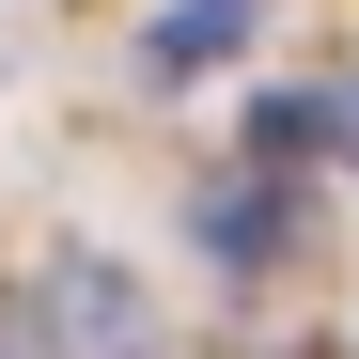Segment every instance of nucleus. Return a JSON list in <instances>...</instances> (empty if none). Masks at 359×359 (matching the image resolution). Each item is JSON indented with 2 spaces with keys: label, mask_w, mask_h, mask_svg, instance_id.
<instances>
[{
  "label": "nucleus",
  "mask_w": 359,
  "mask_h": 359,
  "mask_svg": "<svg viewBox=\"0 0 359 359\" xmlns=\"http://www.w3.org/2000/svg\"><path fill=\"white\" fill-rule=\"evenodd\" d=\"M47 344L63 359H156V313L126 266H47Z\"/></svg>",
  "instance_id": "nucleus-1"
},
{
  "label": "nucleus",
  "mask_w": 359,
  "mask_h": 359,
  "mask_svg": "<svg viewBox=\"0 0 359 359\" xmlns=\"http://www.w3.org/2000/svg\"><path fill=\"white\" fill-rule=\"evenodd\" d=\"M344 156H359V94H344Z\"/></svg>",
  "instance_id": "nucleus-5"
},
{
  "label": "nucleus",
  "mask_w": 359,
  "mask_h": 359,
  "mask_svg": "<svg viewBox=\"0 0 359 359\" xmlns=\"http://www.w3.org/2000/svg\"><path fill=\"white\" fill-rule=\"evenodd\" d=\"M234 47H250V0H172V16L141 32V63L156 79H203V63H234Z\"/></svg>",
  "instance_id": "nucleus-3"
},
{
  "label": "nucleus",
  "mask_w": 359,
  "mask_h": 359,
  "mask_svg": "<svg viewBox=\"0 0 359 359\" xmlns=\"http://www.w3.org/2000/svg\"><path fill=\"white\" fill-rule=\"evenodd\" d=\"M250 141H266V172H297V156H344V94H266V109H250Z\"/></svg>",
  "instance_id": "nucleus-4"
},
{
  "label": "nucleus",
  "mask_w": 359,
  "mask_h": 359,
  "mask_svg": "<svg viewBox=\"0 0 359 359\" xmlns=\"http://www.w3.org/2000/svg\"><path fill=\"white\" fill-rule=\"evenodd\" d=\"M297 250V203H281V172H234V188H203V266L219 281H266Z\"/></svg>",
  "instance_id": "nucleus-2"
}]
</instances>
